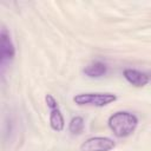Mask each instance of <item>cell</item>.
Instances as JSON below:
<instances>
[{
	"instance_id": "277c9868",
	"label": "cell",
	"mask_w": 151,
	"mask_h": 151,
	"mask_svg": "<svg viewBox=\"0 0 151 151\" xmlns=\"http://www.w3.org/2000/svg\"><path fill=\"white\" fill-rule=\"evenodd\" d=\"M116 143L109 137H91L80 145V151H111Z\"/></svg>"
},
{
	"instance_id": "3957f363",
	"label": "cell",
	"mask_w": 151,
	"mask_h": 151,
	"mask_svg": "<svg viewBox=\"0 0 151 151\" xmlns=\"http://www.w3.org/2000/svg\"><path fill=\"white\" fill-rule=\"evenodd\" d=\"M14 55H15V48L11 39V34L5 27H2L0 33V65L2 71L13 60Z\"/></svg>"
},
{
	"instance_id": "ba28073f",
	"label": "cell",
	"mask_w": 151,
	"mask_h": 151,
	"mask_svg": "<svg viewBox=\"0 0 151 151\" xmlns=\"http://www.w3.org/2000/svg\"><path fill=\"white\" fill-rule=\"evenodd\" d=\"M84 127H85V122L84 118L80 116L73 117L68 124V131L72 134H80L84 131Z\"/></svg>"
},
{
	"instance_id": "6da1fadb",
	"label": "cell",
	"mask_w": 151,
	"mask_h": 151,
	"mask_svg": "<svg viewBox=\"0 0 151 151\" xmlns=\"http://www.w3.org/2000/svg\"><path fill=\"white\" fill-rule=\"evenodd\" d=\"M109 127L112 133L118 138H125L131 136L137 126H138V118L136 114L127 112V111H118L110 116L109 118Z\"/></svg>"
},
{
	"instance_id": "8992f818",
	"label": "cell",
	"mask_w": 151,
	"mask_h": 151,
	"mask_svg": "<svg viewBox=\"0 0 151 151\" xmlns=\"http://www.w3.org/2000/svg\"><path fill=\"white\" fill-rule=\"evenodd\" d=\"M106 72H107V66L104 63L98 61V60L90 63L84 68L85 76H87L90 78H99V77H103V76L106 74Z\"/></svg>"
},
{
	"instance_id": "9c48e42d",
	"label": "cell",
	"mask_w": 151,
	"mask_h": 151,
	"mask_svg": "<svg viewBox=\"0 0 151 151\" xmlns=\"http://www.w3.org/2000/svg\"><path fill=\"white\" fill-rule=\"evenodd\" d=\"M45 101H46V104H47V107L51 110V109H54V107H58V103H57V100L51 96V94H46V97H45Z\"/></svg>"
},
{
	"instance_id": "52a82bcc",
	"label": "cell",
	"mask_w": 151,
	"mask_h": 151,
	"mask_svg": "<svg viewBox=\"0 0 151 151\" xmlns=\"http://www.w3.org/2000/svg\"><path fill=\"white\" fill-rule=\"evenodd\" d=\"M50 126L52 130H54L57 132L64 130L65 120H64V117L61 114L59 106L50 110Z\"/></svg>"
},
{
	"instance_id": "7a4b0ae2",
	"label": "cell",
	"mask_w": 151,
	"mask_h": 151,
	"mask_svg": "<svg viewBox=\"0 0 151 151\" xmlns=\"http://www.w3.org/2000/svg\"><path fill=\"white\" fill-rule=\"evenodd\" d=\"M117 100V96L110 92H86L73 97V101L79 106L104 107Z\"/></svg>"
},
{
	"instance_id": "5b68a950",
	"label": "cell",
	"mask_w": 151,
	"mask_h": 151,
	"mask_svg": "<svg viewBox=\"0 0 151 151\" xmlns=\"http://www.w3.org/2000/svg\"><path fill=\"white\" fill-rule=\"evenodd\" d=\"M124 78L133 86L143 87L149 83V77L144 72H140L134 68H125L123 72Z\"/></svg>"
}]
</instances>
